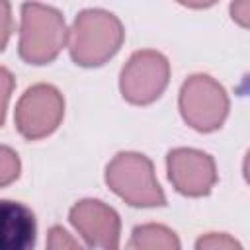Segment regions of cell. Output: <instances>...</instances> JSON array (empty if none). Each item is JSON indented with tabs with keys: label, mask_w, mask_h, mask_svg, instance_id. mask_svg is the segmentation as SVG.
I'll use <instances>...</instances> for the list:
<instances>
[{
	"label": "cell",
	"mask_w": 250,
	"mask_h": 250,
	"mask_svg": "<svg viewBox=\"0 0 250 250\" xmlns=\"http://www.w3.org/2000/svg\"><path fill=\"white\" fill-rule=\"evenodd\" d=\"M12 33V10L8 2H0V51H4Z\"/></svg>",
	"instance_id": "9a60e30c"
},
{
	"label": "cell",
	"mask_w": 250,
	"mask_h": 250,
	"mask_svg": "<svg viewBox=\"0 0 250 250\" xmlns=\"http://www.w3.org/2000/svg\"><path fill=\"white\" fill-rule=\"evenodd\" d=\"M170 80L168 59L152 49H143L131 55L119 76L123 98L135 105H146L160 98Z\"/></svg>",
	"instance_id": "5b68a950"
},
{
	"label": "cell",
	"mask_w": 250,
	"mask_h": 250,
	"mask_svg": "<svg viewBox=\"0 0 250 250\" xmlns=\"http://www.w3.org/2000/svg\"><path fill=\"white\" fill-rule=\"evenodd\" d=\"M35 232V215L27 205L0 199V250H31Z\"/></svg>",
	"instance_id": "9c48e42d"
},
{
	"label": "cell",
	"mask_w": 250,
	"mask_h": 250,
	"mask_svg": "<svg viewBox=\"0 0 250 250\" xmlns=\"http://www.w3.org/2000/svg\"><path fill=\"white\" fill-rule=\"evenodd\" d=\"M248 12H250V2H236L230 6V14L232 18L240 23V25H248Z\"/></svg>",
	"instance_id": "2e32d148"
},
{
	"label": "cell",
	"mask_w": 250,
	"mask_h": 250,
	"mask_svg": "<svg viewBox=\"0 0 250 250\" xmlns=\"http://www.w3.org/2000/svg\"><path fill=\"white\" fill-rule=\"evenodd\" d=\"M105 184L133 207H160L166 203L154 166L141 152L115 154L105 168Z\"/></svg>",
	"instance_id": "3957f363"
},
{
	"label": "cell",
	"mask_w": 250,
	"mask_h": 250,
	"mask_svg": "<svg viewBox=\"0 0 250 250\" xmlns=\"http://www.w3.org/2000/svg\"><path fill=\"white\" fill-rule=\"evenodd\" d=\"M168 178L172 186L189 197H201L217 182L215 160L197 148H174L166 156Z\"/></svg>",
	"instance_id": "ba28073f"
},
{
	"label": "cell",
	"mask_w": 250,
	"mask_h": 250,
	"mask_svg": "<svg viewBox=\"0 0 250 250\" xmlns=\"http://www.w3.org/2000/svg\"><path fill=\"white\" fill-rule=\"evenodd\" d=\"M12 90H14V74L0 66V125L4 123V117H6V107H8V100L12 96Z\"/></svg>",
	"instance_id": "5bb4252c"
},
{
	"label": "cell",
	"mask_w": 250,
	"mask_h": 250,
	"mask_svg": "<svg viewBox=\"0 0 250 250\" xmlns=\"http://www.w3.org/2000/svg\"><path fill=\"white\" fill-rule=\"evenodd\" d=\"M125 250H182V246L172 229L156 223H146L133 229Z\"/></svg>",
	"instance_id": "30bf717a"
},
{
	"label": "cell",
	"mask_w": 250,
	"mask_h": 250,
	"mask_svg": "<svg viewBox=\"0 0 250 250\" xmlns=\"http://www.w3.org/2000/svg\"><path fill=\"white\" fill-rule=\"evenodd\" d=\"M180 113L195 131H215L223 125L229 113V96L209 74H193L182 84Z\"/></svg>",
	"instance_id": "277c9868"
},
{
	"label": "cell",
	"mask_w": 250,
	"mask_h": 250,
	"mask_svg": "<svg viewBox=\"0 0 250 250\" xmlns=\"http://www.w3.org/2000/svg\"><path fill=\"white\" fill-rule=\"evenodd\" d=\"M68 41V29L59 10L27 2L21 6L20 57L29 64H47L57 59Z\"/></svg>",
	"instance_id": "7a4b0ae2"
},
{
	"label": "cell",
	"mask_w": 250,
	"mask_h": 250,
	"mask_svg": "<svg viewBox=\"0 0 250 250\" xmlns=\"http://www.w3.org/2000/svg\"><path fill=\"white\" fill-rule=\"evenodd\" d=\"M195 250H242L238 240L225 232H209L197 238Z\"/></svg>",
	"instance_id": "7c38bea8"
},
{
	"label": "cell",
	"mask_w": 250,
	"mask_h": 250,
	"mask_svg": "<svg viewBox=\"0 0 250 250\" xmlns=\"http://www.w3.org/2000/svg\"><path fill=\"white\" fill-rule=\"evenodd\" d=\"M20 156L10 148L0 145V188L12 184L20 176Z\"/></svg>",
	"instance_id": "8fae6325"
},
{
	"label": "cell",
	"mask_w": 250,
	"mask_h": 250,
	"mask_svg": "<svg viewBox=\"0 0 250 250\" xmlns=\"http://www.w3.org/2000/svg\"><path fill=\"white\" fill-rule=\"evenodd\" d=\"M47 250H82V246L62 227L55 225L51 227L47 236Z\"/></svg>",
	"instance_id": "4fadbf2b"
},
{
	"label": "cell",
	"mask_w": 250,
	"mask_h": 250,
	"mask_svg": "<svg viewBox=\"0 0 250 250\" xmlns=\"http://www.w3.org/2000/svg\"><path fill=\"white\" fill-rule=\"evenodd\" d=\"M64 100L51 84H33L16 104V127L27 141H37L51 135L62 121Z\"/></svg>",
	"instance_id": "8992f818"
},
{
	"label": "cell",
	"mask_w": 250,
	"mask_h": 250,
	"mask_svg": "<svg viewBox=\"0 0 250 250\" xmlns=\"http://www.w3.org/2000/svg\"><path fill=\"white\" fill-rule=\"evenodd\" d=\"M125 31L117 16L105 10H84L68 31L70 57L80 66H100L121 47Z\"/></svg>",
	"instance_id": "6da1fadb"
},
{
	"label": "cell",
	"mask_w": 250,
	"mask_h": 250,
	"mask_svg": "<svg viewBox=\"0 0 250 250\" xmlns=\"http://www.w3.org/2000/svg\"><path fill=\"white\" fill-rule=\"evenodd\" d=\"M90 250H119L121 221L115 209L100 199L78 201L68 215Z\"/></svg>",
	"instance_id": "52a82bcc"
}]
</instances>
